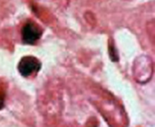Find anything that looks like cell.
Returning a JSON list of instances; mask_svg holds the SVG:
<instances>
[{"label": "cell", "mask_w": 155, "mask_h": 127, "mask_svg": "<svg viewBox=\"0 0 155 127\" xmlns=\"http://www.w3.org/2000/svg\"><path fill=\"white\" fill-rule=\"evenodd\" d=\"M42 34V28L33 21L26 22L21 30L22 40L26 44H35L37 41H39Z\"/></svg>", "instance_id": "obj_1"}, {"label": "cell", "mask_w": 155, "mask_h": 127, "mask_svg": "<svg viewBox=\"0 0 155 127\" xmlns=\"http://www.w3.org/2000/svg\"><path fill=\"white\" fill-rule=\"evenodd\" d=\"M17 68L23 77L28 78L36 74L40 70L41 62L34 56H25L19 61Z\"/></svg>", "instance_id": "obj_2"}, {"label": "cell", "mask_w": 155, "mask_h": 127, "mask_svg": "<svg viewBox=\"0 0 155 127\" xmlns=\"http://www.w3.org/2000/svg\"><path fill=\"white\" fill-rule=\"evenodd\" d=\"M5 89L3 86H0V109L4 107V102H5Z\"/></svg>", "instance_id": "obj_3"}]
</instances>
